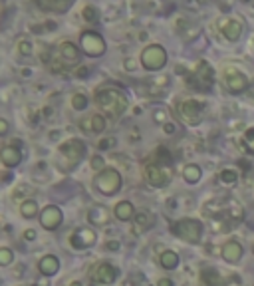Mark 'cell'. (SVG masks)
<instances>
[{
	"instance_id": "cell-16",
	"label": "cell",
	"mask_w": 254,
	"mask_h": 286,
	"mask_svg": "<svg viewBox=\"0 0 254 286\" xmlns=\"http://www.w3.org/2000/svg\"><path fill=\"white\" fill-rule=\"evenodd\" d=\"M34 4L44 12L64 14L66 10H70V6L74 4V0H34Z\"/></svg>"
},
{
	"instance_id": "cell-20",
	"label": "cell",
	"mask_w": 254,
	"mask_h": 286,
	"mask_svg": "<svg viewBox=\"0 0 254 286\" xmlns=\"http://www.w3.org/2000/svg\"><path fill=\"white\" fill-rule=\"evenodd\" d=\"M85 131H93V133H102L104 129H106V118L104 116H100V113H93L91 118H87V120H84L82 123H80Z\"/></svg>"
},
{
	"instance_id": "cell-43",
	"label": "cell",
	"mask_w": 254,
	"mask_h": 286,
	"mask_svg": "<svg viewBox=\"0 0 254 286\" xmlns=\"http://www.w3.org/2000/svg\"><path fill=\"white\" fill-rule=\"evenodd\" d=\"M125 68H129V70H133V68H135V64H133V60H131V58L125 62Z\"/></svg>"
},
{
	"instance_id": "cell-8",
	"label": "cell",
	"mask_w": 254,
	"mask_h": 286,
	"mask_svg": "<svg viewBox=\"0 0 254 286\" xmlns=\"http://www.w3.org/2000/svg\"><path fill=\"white\" fill-rule=\"evenodd\" d=\"M80 46H82V50H84L87 56H91V58H98V56H102V54L106 52V40L102 38V34L93 32V30L82 32Z\"/></svg>"
},
{
	"instance_id": "cell-5",
	"label": "cell",
	"mask_w": 254,
	"mask_h": 286,
	"mask_svg": "<svg viewBox=\"0 0 254 286\" xmlns=\"http://www.w3.org/2000/svg\"><path fill=\"white\" fill-rule=\"evenodd\" d=\"M179 116L189 125H199L205 120V103L199 100H185L179 103Z\"/></svg>"
},
{
	"instance_id": "cell-14",
	"label": "cell",
	"mask_w": 254,
	"mask_h": 286,
	"mask_svg": "<svg viewBox=\"0 0 254 286\" xmlns=\"http://www.w3.org/2000/svg\"><path fill=\"white\" fill-rule=\"evenodd\" d=\"M80 60V50L72 42H62L58 46V64L64 62V66H74Z\"/></svg>"
},
{
	"instance_id": "cell-15",
	"label": "cell",
	"mask_w": 254,
	"mask_h": 286,
	"mask_svg": "<svg viewBox=\"0 0 254 286\" xmlns=\"http://www.w3.org/2000/svg\"><path fill=\"white\" fill-rule=\"evenodd\" d=\"M95 241H98V235H95L91 228H80V231H76L70 239L74 248H89L95 245Z\"/></svg>"
},
{
	"instance_id": "cell-32",
	"label": "cell",
	"mask_w": 254,
	"mask_h": 286,
	"mask_svg": "<svg viewBox=\"0 0 254 286\" xmlns=\"http://www.w3.org/2000/svg\"><path fill=\"white\" fill-rule=\"evenodd\" d=\"M85 105H87V98H85L84 94H76V96L72 98V107H74V109L82 111V109H85Z\"/></svg>"
},
{
	"instance_id": "cell-6",
	"label": "cell",
	"mask_w": 254,
	"mask_h": 286,
	"mask_svg": "<svg viewBox=\"0 0 254 286\" xmlns=\"http://www.w3.org/2000/svg\"><path fill=\"white\" fill-rule=\"evenodd\" d=\"M141 64L143 68L155 72V70H161L165 64H167V52L161 44H151L143 50L141 54Z\"/></svg>"
},
{
	"instance_id": "cell-45",
	"label": "cell",
	"mask_w": 254,
	"mask_h": 286,
	"mask_svg": "<svg viewBox=\"0 0 254 286\" xmlns=\"http://www.w3.org/2000/svg\"><path fill=\"white\" fill-rule=\"evenodd\" d=\"M252 252H254V246H252Z\"/></svg>"
},
{
	"instance_id": "cell-31",
	"label": "cell",
	"mask_w": 254,
	"mask_h": 286,
	"mask_svg": "<svg viewBox=\"0 0 254 286\" xmlns=\"http://www.w3.org/2000/svg\"><path fill=\"white\" fill-rule=\"evenodd\" d=\"M236 179H238V173H236V171H233V169L220 171V181H222V183L233 185V183H236Z\"/></svg>"
},
{
	"instance_id": "cell-9",
	"label": "cell",
	"mask_w": 254,
	"mask_h": 286,
	"mask_svg": "<svg viewBox=\"0 0 254 286\" xmlns=\"http://www.w3.org/2000/svg\"><path fill=\"white\" fill-rule=\"evenodd\" d=\"M171 179V171L161 163H149L145 165V181L151 187H165Z\"/></svg>"
},
{
	"instance_id": "cell-42",
	"label": "cell",
	"mask_w": 254,
	"mask_h": 286,
	"mask_svg": "<svg viewBox=\"0 0 254 286\" xmlns=\"http://www.w3.org/2000/svg\"><path fill=\"white\" fill-rule=\"evenodd\" d=\"M175 131V125L173 123H165V133H173Z\"/></svg>"
},
{
	"instance_id": "cell-37",
	"label": "cell",
	"mask_w": 254,
	"mask_h": 286,
	"mask_svg": "<svg viewBox=\"0 0 254 286\" xmlns=\"http://www.w3.org/2000/svg\"><path fill=\"white\" fill-rule=\"evenodd\" d=\"M6 131H8V122L0 120V135H6Z\"/></svg>"
},
{
	"instance_id": "cell-11",
	"label": "cell",
	"mask_w": 254,
	"mask_h": 286,
	"mask_svg": "<svg viewBox=\"0 0 254 286\" xmlns=\"http://www.w3.org/2000/svg\"><path fill=\"white\" fill-rule=\"evenodd\" d=\"M212 80H214V74H212V68L207 64V62H201L195 70V74L189 78V83H193L197 90H209L212 85Z\"/></svg>"
},
{
	"instance_id": "cell-4",
	"label": "cell",
	"mask_w": 254,
	"mask_h": 286,
	"mask_svg": "<svg viewBox=\"0 0 254 286\" xmlns=\"http://www.w3.org/2000/svg\"><path fill=\"white\" fill-rule=\"evenodd\" d=\"M171 233L179 239H183L185 243L197 245L203 237V225L197 219H181L171 226Z\"/></svg>"
},
{
	"instance_id": "cell-21",
	"label": "cell",
	"mask_w": 254,
	"mask_h": 286,
	"mask_svg": "<svg viewBox=\"0 0 254 286\" xmlns=\"http://www.w3.org/2000/svg\"><path fill=\"white\" fill-rule=\"evenodd\" d=\"M38 268H40V272H42V274L52 276V274H56V272L60 270V261L56 259V256L48 254V256H44V259L38 263Z\"/></svg>"
},
{
	"instance_id": "cell-10",
	"label": "cell",
	"mask_w": 254,
	"mask_h": 286,
	"mask_svg": "<svg viewBox=\"0 0 254 286\" xmlns=\"http://www.w3.org/2000/svg\"><path fill=\"white\" fill-rule=\"evenodd\" d=\"M115 278H117V270L109 263H98L89 270V280L93 284H111L115 282Z\"/></svg>"
},
{
	"instance_id": "cell-39",
	"label": "cell",
	"mask_w": 254,
	"mask_h": 286,
	"mask_svg": "<svg viewBox=\"0 0 254 286\" xmlns=\"http://www.w3.org/2000/svg\"><path fill=\"white\" fill-rule=\"evenodd\" d=\"M157 286H173V280L171 278H161L157 282Z\"/></svg>"
},
{
	"instance_id": "cell-36",
	"label": "cell",
	"mask_w": 254,
	"mask_h": 286,
	"mask_svg": "<svg viewBox=\"0 0 254 286\" xmlns=\"http://www.w3.org/2000/svg\"><path fill=\"white\" fill-rule=\"evenodd\" d=\"M113 143H115V139H113V137L102 139V141H100V149H107V147H111V145H113Z\"/></svg>"
},
{
	"instance_id": "cell-17",
	"label": "cell",
	"mask_w": 254,
	"mask_h": 286,
	"mask_svg": "<svg viewBox=\"0 0 254 286\" xmlns=\"http://www.w3.org/2000/svg\"><path fill=\"white\" fill-rule=\"evenodd\" d=\"M40 223H42V226L46 228V231H54V228H58L60 223H62V211L58 207H54V205L46 207L40 213Z\"/></svg>"
},
{
	"instance_id": "cell-38",
	"label": "cell",
	"mask_w": 254,
	"mask_h": 286,
	"mask_svg": "<svg viewBox=\"0 0 254 286\" xmlns=\"http://www.w3.org/2000/svg\"><path fill=\"white\" fill-rule=\"evenodd\" d=\"M155 122H165V111L163 109H157L155 111Z\"/></svg>"
},
{
	"instance_id": "cell-33",
	"label": "cell",
	"mask_w": 254,
	"mask_h": 286,
	"mask_svg": "<svg viewBox=\"0 0 254 286\" xmlns=\"http://www.w3.org/2000/svg\"><path fill=\"white\" fill-rule=\"evenodd\" d=\"M12 259H14V254H12L10 248H0V265H2V266H8V265L12 263Z\"/></svg>"
},
{
	"instance_id": "cell-12",
	"label": "cell",
	"mask_w": 254,
	"mask_h": 286,
	"mask_svg": "<svg viewBox=\"0 0 254 286\" xmlns=\"http://www.w3.org/2000/svg\"><path fill=\"white\" fill-rule=\"evenodd\" d=\"M225 83H227V88L233 92V94H240L248 88V80L242 72L234 70V68H229L225 72Z\"/></svg>"
},
{
	"instance_id": "cell-44",
	"label": "cell",
	"mask_w": 254,
	"mask_h": 286,
	"mask_svg": "<svg viewBox=\"0 0 254 286\" xmlns=\"http://www.w3.org/2000/svg\"><path fill=\"white\" fill-rule=\"evenodd\" d=\"M70 286H84V284H82V282H80V280H74V282H72V284H70Z\"/></svg>"
},
{
	"instance_id": "cell-1",
	"label": "cell",
	"mask_w": 254,
	"mask_h": 286,
	"mask_svg": "<svg viewBox=\"0 0 254 286\" xmlns=\"http://www.w3.org/2000/svg\"><path fill=\"white\" fill-rule=\"evenodd\" d=\"M203 215L212 219L214 223H222V226H225V231H227L229 225L242 221L244 211L238 201H234L231 197H225V199H212V201L205 203Z\"/></svg>"
},
{
	"instance_id": "cell-35",
	"label": "cell",
	"mask_w": 254,
	"mask_h": 286,
	"mask_svg": "<svg viewBox=\"0 0 254 286\" xmlns=\"http://www.w3.org/2000/svg\"><path fill=\"white\" fill-rule=\"evenodd\" d=\"M91 167L98 169V171H104V169H106V167H104V159H102L100 155H95V157L91 159Z\"/></svg>"
},
{
	"instance_id": "cell-29",
	"label": "cell",
	"mask_w": 254,
	"mask_h": 286,
	"mask_svg": "<svg viewBox=\"0 0 254 286\" xmlns=\"http://www.w3.org/2000/svg\"><path fill=\"white\" fill-rule=\"evenodd\" d=\"M242 147L254 155V127H248L242 135Z\"/></svg>"
},
{
	"instance_id": "cell-25",
	"label": "cell",
	"mask_w": 254,
	"mask_h": 286,
	"mask_svg": "<svg viewBox=\"0 0 254 286\" xmlns=\"http://www.w3.org/2000/svg\"><path fill=\"white\" fill-rule=\"evenodd\" d=\"M201 175H203V171H201V167L195 165V163H190V165H187V167L183 169V177H185V181L190 183V185H193V183H199Z\"/></svg>"
},
{
	"instance_id": "cell-18",
	"label": "cell",
	"mask_w": 254,
	"mask_h": 286,
	"mask_svg": "<svg viewBox=\"0 0 254 286\" xmlns=\"http://www.w3.org/2000/svg\"><path fill=\"white\" fill-rule=\"evenodd\" d=\"M222 259L227 263H238L242 259V246L236 241H229L225 246H222Z\"/></svg>"
},
{
	"instance_id": "cell-22",
	"label": "cell",
	"mask_w": 254,
	"mask_h": 286,
	"mask_svg": "<svg viewBox=\"0 0 254 286\" xmlns=\"http://www.w3.org/2000/svg\"><path fill=\"white\" fill-rule=\"evenodd\" d=\"M201 282L203 286H225V280H222V276L214 268H205L201 272Z\"/></svg>"
},
{
	"instance_id": "cell-3",
	"label": "cell",
	"mask_w": 254,
	"mask_h": 286,
	"mask_svg": "<svg viewBox=\"0 0 254 286\" xmlns=\"http://www.w3.org/2000/svg\"><path fill=\"white\" fill-rule=\"evenodd\" d=\"M58 153H60V167L64 171H70L84 159L85 145L78 139H68L58 147Z\"/></svg>"
},
{
	"instance_id": "cell-40",
	"label": "cell",
	"mask_w": 254,
	"mask_h": 286,
	"mask_svg": "<svg viewBox=\"0 0 254 286\" xmlns=\"http://www.w3.org/2000/svg\"><path fill=\"white\" fill-rule=\"evenodd\" d=\"M24 239H26V241H34V239H36V233H34V231H26V233H24Z\"/></svg>"
},
{
	"instance_id": "cell-13",
	"label": "cell",
	"mask_w": 254,
	"mask_h": 286,
	"mask_svg": "<svg viewBox=\"0 0 254 286\" xmlns=\"http://www.w3.org/2000/svg\"><path fill=\"white\" fill-rule=\"evenodd\" d=\"M218 30L222 32L229 42H236L242 36V22L234 20V18H225V20H218Z\"/></svg>"
},
{
	"instance_id": "cell-28",
	"label": "cell",
	"mask_w": 254,
	"mask_h": 286,
	"mask_svg": "<svg viewBox=\"0 0 254 286\" xmlns=\"http://www.w3.org/2000/svg\"><path fill=\"white\" fill-rule=\"evenodd\" d=\"M20 213H22L24 219H32V217H34V215L38 213V205H36V201H32V199L24 201L22 207H20Z\"/></svg>"
},
{
	"instance_id": "cell-30",
	"label": "cell",
	"mask_w": 254,
	"mask_h": 286,
	"mask_svg": "<svg viewBox=\"0 0 254 286\" xmlns=\"http://www.w3.org/2000/svg\"><path fill=\"white\" fill-rule=\"evenodd\" d=\"M16 50H18V54H22V56H32V52H34V44H32L28 38H20V40L16 42Z\"/></svg>"
},
{
	"instance_id": "cell-7",
	"label": "cell",
	"mask_w": 254,
	"mask_h": 286,
	"mask_svg": "<svg viewBox=\"0 0 254 286\" xmlns=\"http://www.w3.org/2000/svg\"><path fill=\"white\" fill-rule=\"evenodd\" d=\"M95 187L104 195H115L121 189V175L115 169L106 167L104 171L98 173V177H95Z\"/></svg>"
},
{
	"instance_id": "cell-27",
	"label": "cell",
	"mask_w": 254,
	"mask_h": 286,
	"mask_svg": "<svg viewBox=\"0 0 254 286\" xmlns=\"http://www.w3.org/2000/svg\"><path fill=\"white\" fill-rule=\"evenodd\" d=\"M151 225H153V217L147 211L135 215V231H147Z\"/></svg>"
},
{
	"instance_id": "cell-34",
	"label": "cell",
	"mask_w": 254,
	"mask_h": 286,
	"mask_svg": "<svg viewBox=\"0 0 254 286\" xmlns=\"http://www.w3.org/2000/svg\"><path fill=\"white\" fill-rule=\"evenodd\" d=\"M82 16H84L85 22H98V10H95L93 6H85Z\"/></svg>"
},
{
	"instance_id": "cell-24",
	"label": "cell",
	"mask_w": 254,
	"mask_h": 286,
	"mask_svg": "<svg viewBox=\"0 0 254 286\" xmlns=\"http://www.w3.org/2000/svg\"><path fill=\"white\" fill-rule=\"evenodd\" d=\"M87 219L89 223L93 225H106L109 221V211L106 207H93L89 213H87Z\"/></svg>"
},
{
	"instance_id": "cell-2",
	"label": "cell",
	"mask_w": 254,
	"mask_h": 286,
	"mask_svg": "<svg viewBox=\"0 0 254 286\" xmlns=\"http://www.w3.org/2000/svg\"><path fill=\"white\" fill-rule=\"evenodd\" d=\"M95 102H98V107L106 113L107 118H119L123 116V111L127 109V98L121 90L117 88H102L95 94Z\"/></svg>"
},
{
	"instance_id": "cell-26",
	"label": "cell",
	"mask_w": 254,
	"mask_h": 286,
	"mask_svg": "<svg viewBox=\"0 0 254 286\" xmlns=\"http://www.w3.org/2000/svg\"><path fill=\"white\" fill-rule=\"evenodd\" d=\"M159 263H161L163 268H175L179 265V256L175 250H165L161 252V256H159Z\"/></svg>"
},
{
	"instance_id": "cell-41",
	"label": "cell",
	"mask_w": 254,
	"mask_h": 286,
	"mask_svg": "<svg viewBox=\"0 0 254 286\" xmlns=\"http://www.w3.org/2000/svg\"><path fill=\"white\" fill-rule=\"evenodd\" d=\"M107 248H111V250H117V248H119V243H117V241H113V243L109 241V243H107Z\"/></svg>"
},
{
	"instance_id": "cell-19",
	"label": "cell",
	"mask_w": 254,
	"mask_h": 286,
	"mask_svg": "<svg viewBox=\"0 0 254 286\" xmlns=\"http://www.w3.org/2000/svg\"><path fill=\"white\" fill-rule=\"evenodd\" d=\"M0 159H2V163L6 167H16L22 161V153L16 145H6V147H2V151H0Z\"/></svg>"
},
{
	"instance_id": "cell-23",
	"label": "cell",
	"mask_w": 254,
	"mask_h": 286,
	"mask_svg": "<svg viewBox=\"0 0 254 286\" xmlns=\"http://www.w3.org/2000/svg\"><path fill=\"white\" fill-rule=\"evenodd\" d=\"M113 213H115V217H117L119 221H129V219L135 217V209H133V205H131L129 201L117 203L115 209H113Z\"/></svg>"
}]
</instances>
